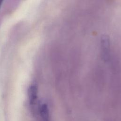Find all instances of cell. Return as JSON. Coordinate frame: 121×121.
Segmentation results:
<instances>
[{"label":"cell","mask_w":121,"mask_h":121,"mask_svg":"<svg viewBox=\"0 0 121 121\" xmlns=\"http://www.w3.org/2000/svg\"><path fill=\"white\" fill-rule=\"evenodd\" d=\"M39 112L42 121H48L49 119V110L48 107L45 104H42L40 105Z\"/></svg>","instance_id":"3"},{"label":"cell","mask_w":121,"mask_h":121,"mask_svg":"<svg viewBox=\"0 0 121 121\" xmlns=\"http://www.w3.org/2000/svg\"><path fill=\"white\" fill-rule=\"evenodd\" d=\"M27 94L30 107L32 111H34V109L36 104L38 96V90L37 86L35 85H31L28 89Z\"/></svg>","instance_id":"2"},{"label":"cell","mask_w":121,"mask_h":121,"mask_svg":"<svg viewBox=\"0 0 121 121\" xmlns=\"http://www.w3.org/2000/svg\"><path fill=\"white\" fill-rule=\"evenodd\" d=\"M3 0H0V6H1V4H2V2H3Z\"/></svg>","instance_id":"4"},{"label":"cell","mask_w":121,"mask_h":121,"mask_svg":"<svg viewBox=\"0 0 121 121\" xmlns=\"http://www.w3.org/2000/svg\"><path fill=\"white\" fill-rule=\"evenodd\" d=\"M101 55L103 60L107 61L110 58V41L109 36L104 34L101 37Z\"/></svg>","instance_id":"1"}]
</instances>
